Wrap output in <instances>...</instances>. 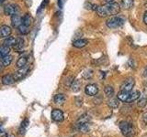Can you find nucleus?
Returning a JSON list of instances; mask_svg holds the SVG:
<instances>
[{"label":"nucleus","mask_w":147,"mask_h":137,"mask_svg":"<svg viewBox=\"0 0 147 137\" xmlns=\"http://www.w3.org/2000/svg\"><path fill=\"white\" fill-rule=\"evenodd\" d=\"M119 10H121L119 5L116 2H112V3H108V5H105V6L98 7L96 12L98 17H106L117 15L119 12Z\"/></svg>","instance_id":"nucleus-1"},{"label":"nucleus","mask_w":147,"mask_h":137,"mask_svg":"<svg viewBox=\"0 0 147 137\" xmlns=\"http://www.w3.org/2000/svg\"><path fill=\"white\" fill-rule=\"evenodd\" d=\"M119 127L121 129L122 134L125 137H132L134 135V128H133L131 123L124 121L119 122Z\"/></svg>","instance_id":"nucleus-2"},{"label":"nucleus","mask_w":147,"mask_h":137,"mask_svg":"<svg viewBox=\"0 0 147 137\" xmlns=\"http://www.w3.org/2000/svg\"><path fill=\"white\" fill-rule=\"evenodd\" d=\"M109 29H117L124 24V19L121 17H111L106 22Z\"/></svg>","instance_id":"nucleus-3"},{"label":"nucleus","mask_w":147,"mask_h":137,"mask_svg":"<svg viewBox=\"0 0 147 137\" xmlns=\"http://www.w3.org/2000/svg\"><path fill=\"white\" fill-rule=\"evenodd\" d=\"M135 85V80L132 79V78H128L127 80L123 81V83L121 86V91H127V92H130L132 90L133 87Z\"/></svg>","instance_id":"nucleus-4"},{"label":"nucleus","mask_w":147,"mask_h":137,"mask_svg":"<svg viewBox=\"0 0 147 137\" xmlns=\"http://www.w3.org/2000/svg\"><path fill=\"white\" fill-rule=\"evenodd\" d=\"M18 7L15 4H8L6 5L4 7V13L6 16H13L15 14H18Z\"/></svg>","instance_id":"nucleus-5"},{"label":"nucleus","mask_w":147,"mask_h":137,"mask_svg":"<svg viewBox=\"0 0 147 137\" xmlns=\"http://www.w3.org/2000/svg\"><path fill=\"white\" fill-rule=\"evenodd\" d=\"M30 70V68L29 67H24V68H20V70H17L15 73H14V79H15V80H22L23 78H24L27 74H28V72H29Z\"/></svg>","instance_id":"nucleus-6"},{"label":"nucleus","mask_w":147,"mask_h":137,"mask_svg":"<svg viewBox=\"0 0 147 137\" xmlns=\"http://www.w3.org/2000/svg\"><path fill=\"white\" fill-rule=\"evenodd\" d=\"M52 119L54 122H63V119H64L63 112L61 111V110H59V109L53 110V112H52Z\"/></svg>","instance_id":"nucleus-7"},{"label":"nucleus","mask_w":147,"mask_h":137,"mask_svg":"<svg viewBox=\"0 0 147 137\" xmlns=\"http://www.w3.org/2000/svg\"><path fill=\"white\" fill-rule=\"evenodd\" d=\"M85 91H86V93L87 95L95 96L98 92V85H96V84H88V85L86 86Z\"/></svg>","instance_id":"nucleus-8"},{"label":"nucleus","mask_w":147,"mask_h":137,"mask_svg":"<svg viewBox=\"0 0 147 137\" xmlns=\"http://www.w3.org/2000/svg\"><path fill=\"white\" fill-rule=\"evenodd\" d=\"M12 29L11 27L7 25H3L0 27V39H5L8 38L11 35Z\"/></svg>","instance_id":"nucleus-9"},{"label":"nucleus","mask_w":147,"mask_h":137,"mask_svg":"<svg viewBox=\"0 0 147 137\" xmlns=\"http://www.w3.org/2000/svg\"><path fill=\"white\" fill-rule=\"evenodd\" d=\"M24 46H25V41H24V39L22 38V37H20V38L17 39V42L14 46V49L18 53H21L23 52V49H24Z\"/></svg>","instance_id":"nucleus-10"},{"label":"nucleus","mask_w":147,"mask_h":137,"mask_svg":"<svg viewBox=\"0 0 147 137\" xmlns=\"http://www.w3.org/2000/svg\"><path fill=\"white\" fill-rule=\"evenodd\" d=\"M11 24L13 27H18L22 24V18L18 14H15L11 16Z\"/></svg>","instance_id":"nucleus-11"},{"label":"nucleus","mask_w":147,"mask_h":137,"mask_svg":"<svg viewBox=\"0 0 147 137\" xmlns=\"http://www.w3.org/2000/svg\"><path fill=\"white\" fill-rule=\"evenodd\" d=\"M88 44V40L85 39H76L73 42V46L76 48L78 49H81V48H84Z\"/></svg>","instance_id":"nucleus-12"},{"label":"nucleus","mask_w":147,"mask_h":137,"mask_svg":"<svg viewBox=\"0 0 147 137\" xmlns=\"http://www.w3.org/2000/svg\"><path fill=\"white\" fill-rule=\"evenodd\" d=\"M131 92V91H130ZM130 92H127V91H119L117 95V98L119 100H121L122 102H127L129 97H130Z\"/></svg>","instance_id":"nucleus-13"},{"label":"nucleus","mask_w":147,"mask_h":137,"mask_svg":"<svg viewBox=\"0 0 147 137\" xmlns=\"http://www.w3.org/2000/svg\"><path fill=\"white\" fill-rule=\"evenodd\" d=\"M14 81H15V79H14V77L10 74L5 75L2 77V83L4 85H10Z\"/></svg>","instance_id":"nucleus-14"},{"label":"nucleus","mask_w":147,"mask_h":137,"mask_svg":"<svg viewBox=\"0 0 147 137\" xmlns=\"http://www.w3.org/2000/svg\"><path fill=\"white\" fill-rule=\"evenodd\" d=\"M140 91L139 90H134V91H131L130 92V97H129V100H128V103H130V102H134V100H138L140 98Z\"/></svg>","instance_id":"nucleus-15"},{"label":"nucleus","mask_w":147,"mask_h":137,"mask_svg":"<svg viewBox=\"0 0 147 137\" xmlns=\"http://www.w3.org/2000/svg\"><path fill=\"white\" fill-rule=\"evenodd\" d=\"M17 42V39L13 38V37L9 36L8 38H6V39L4 40V46H7V47H14Z\"/></svg>","instance_id":"nucleus-16"},{"label":"nucleus","mask_w":147,"mask_h":137,"mask_svg":"<svg viewBox=\"0 0 147 137\" xmlns=\"http://www.w3.org/2000/svg\"><path fill=\"white\" fill-rule=\"evenodd\" d=\"M27 63H28V59L26 56H22L20 58H18V61H17V67L18 68H24L26 67L27 65Z\"/></svg>","instance_id":"nucleus-17"},{"label":"nucleus","mask_w":147,"mask_h":137,"mask_svg":"<svg viewBox=\"0 0 147 137\" xmlns=\"http://www.w3.org/2000/svg\"><path fill=\"white\" fill-rule=\"evenodd\" d=\"M54 102L57 103V104H63L64 102H65V96L62 93H59V94H56L54 96Z\"/></svg>","instance_id":"nucleus-18"},{"label":"nucleus","mask_w":147,"mask_h":137,"mask_svg":"<svg viewBox=\"0 0 147 137\" xmlns=\"http://www.w3.org/2000/svg\"><path fill=\"white\" fill-rule=\"evenodd\" d=\"M133 5H134V1L133 0H122L121 1V7L124 9H131Z\"/></svg>","instance_id":"nucleus-19"},{"label":"nucleus","mask_w":147,"mask_h":137,"mask_svg":"<svg viewBox=\"0 0 147 137\" xmlns=\"http://www.w3.org/2000/svg\"><path fill=\"white\" fill-rule=\"evenodd\" d=\"M9 52H10V48L9 47H7V46L0 47V59H3L5 56L9 55Z\"/></svg>","instance_id":"nucleus-20"},{"label":"nucleus","mask_w":147,"mask_h":137,"mask_svg":"<svg viewBox=\"0 0 147 137\" xmlns=\"http://www.w3.org/2000/svg\"><path fill=\"white\" fill-rule=\"evenodd\" d=\"M104 92H105V95L107 96V97L109 98H111L113 97V95H114V89H113V87L111 86H106L105 88H104Z\"/></svg>","instance_id":"nucleus-21"},{"label":"nucleus","mask_w":147,"mask_h":137,"mask_svg":"<svg viewBox=\"0 0 147 137\" xmlns=\"http://www.w3.org/2000/svg\"><path fill=\"white\" fill-rule=\"evenodd\" d=\"M108 105L109 108L111 109H116L119 107V100L118 99H114V98H110L108 100Z\"/></svg>","instance_id":"nucleus-22"},{"label":"nucleus","mask_w":147,"mask_h":137,"mask_svg":"<svg viewBox=\"0 0 147 137\" xmlns=\"http://www.w3.org/2000/svg\"><path fill=\"white\" fill-rule=\"evenodd\" d=\"M13 61V57L11 56V55H7V56H5L3 59H2V64L3 66L5 67H7L11 64Z\"/></svg>","instance_id":"nucleus-23"},{"label":"nucleus","mask_w":147,"mask_h":137,"mask_svg":"<svg viewBox=\"0 0 147 137\" xmlns=\"http://www.w3.org/2000/svg\"><path fill=\"white\" fill-rule=\"evenodd\" d=\"M80 88H81V82L78 80H74L72 85H71L72 90L75 91V92H77V91L80 90Z\"/></svg>","instance_id":"nucleus-24"},{"label":"nucleus","mask_w":147,"mask_h":137,"mask_svg":"<svg viewBox=\"0 0 147 137\" xmlns=\"http://www.w3.org/2000/svg\"><path fill=\"white\" fill-rule=\"evenodd\" d=\"M77 127H78V130L82 132H87L89 131V125L87 122L79 123V124H77Z\"/></svg>","instance_id":"nucleus-25"},{"label":"nucleus","mask_w":147,"mask_h":137,"mask_svg":"<svg viewBox=\"0 0 147 137\" xmlns=\"http://www.w3.org/2000/svg\"><path fill=\"white\" fill-rule=\"evenodd\" d=\"M30 24H31V17L29 14H26V15H24V17H22V25L30 27Z\"/></svg>","instance_id":"nucleus-26"},{"label":"nucleus","mask_w":147,"mask_h":137,"mask_svg":"<svg viewBox=\"0 0 147 137\" xmlns=\"http://www.w3.org/2000/svg\"><path fill=\"white\" fill-rule=\"evenodd\" d=\"M18 32H20V34H21V35H27L28 33H29V31H30L29 27L24 26L22 24L18 27Z\"/></svg>","instance_id":"nucleus-27"},{"label":"nucleus","mask_w":147,"mask_h":137,"mask_svg":"<svg viewBox=\"0 0 147 137\" xmlns=\"http://www.w3.org/2000/svg\"><path fill=\"white\" fill-rule=\"evenodd\" d=\"M147 104V98L146 97H142L139 100H138L137 105L139 108H144Z\"/></svg>","instance_id":"nucleus-28"},{"label":"nucleus","mask_w":147,"mask_h":137,"mask_svg":"<svg viewBox=\"0 0 147 137\" xmlns=\"http://www.w3.org/2000/svg\"><path fill=\"white\" fill-rule=\"evenodd\" d=\"M92 77H93V70H87L83 73V78L85 80H89Z\"/></svg>","instance_id":"nucleus-29"},{"label":"nucleus","mask_w":147,"mask_h":137,"mask_svg":"<svg viewBox=\"0 0 147 137\" xmlns=\"http://www.w3.org/2000/svg\"><path fill=\"white\" fill-rule=\"evenodd\" d=\"M28 123H29V121H28V120H25L21 123V126H20V132L21 134H23L25 132V130H26V128L28 126Z\"/></svg>","instance_id":"nucleus-30"},{"label":"nucleus","mask_w":147,"mask_h":137,"mask_svg":"<svg viewBox=\"0 0 147 137\" xmlns=\"http://www.w3.org/2000/svg\"><path fill=\"white\" fill-rule=\"evenodd\" d=\"M85 7L86 9H90V10H96V8H98V6H96V5H93L90 3H86Z\"/></svg>","instance_id":"nucleus-31"},{"label":"nucleus","mask_w":147,"mask_h":137,"mask_svg":"<svg viewBox=\"0 0 147 137\" xmlns=\"http://www.w3.org/2000/svg\"><path fill=\"white\" fill-rule=\"evenodd\" d=\"M73 80H74V78H73V77H69V78H67V79H66V81H65V85L71 87V85H72V83H73V81H74Z\"/></svg>","instance_id":"nucleus-32"},{"label":"nucleus","mask_w":147,"mask_h":137,"mask_svg":"<svg viewBox=\"0 0 147 137\" xmlns=\"http://www.w3.org/2000/svg\"><path fill=\"white\" fill-rule=\"evenodd\" d=\"M76 102L77 104V106H81L82 103H83V100L81 98H76Z\"/></svg>","instance_id":"nucleus-33"},{"label":"nucleus","mask_w":147,"mask_h":137,"mask_svg":"<svg viewBox=\"0 0 147 137\" xmlns=\"http://www.w3.org/2000/svg\"><path fill=\"white\" fill-rule=\"evenodd\" d=\"M144 23L145 25H147V11L144 13Z\"/></svg>","instance_id":"nucleus-34"},{"label":"nucleus","mask_w":147,"mask_h":137,"mask_svg":"<svg viewBox=\"0 0 147 137\" xmlns=\"http://www.w3.org/2000/svg\"><path fill=\"white\" fill-rule=\"evenodd\" d=\"M144 123L147 125V114H145V115L144 116Z\"/></svg>","instance_id":"nucleus-35"},{"label":"nucleus","mask_w":147,"mask_h":137,"mask_svg":"<svg viewBox=\"0 0 147 137\" xmlns=\"http://www.w3.org/2000/svg\"><path fill=\"white\" fill-rule=\"evenodd\" d=\"M105 1L107 2V3H112L114 0H105Z\"/></svg>","instance_id":"nucleus-36"},{"label":"nucleus","mask_w":147,"mask_h":137,"mask_svg":"<svg viewBox=\"0 0 147 137\" xmlns=\"http://www.w3.org/2000/svg\"><path fill=\"white\" fill-rule=\"evenodd\" d=\"M58 3H59V6H60V7H62V2H61V0H59Z\"/></svg>","instance_id":"nucleus-37"},{"label":"nucleus","mask_w":147,"mask_h":137,"mask_svg":"<svg viewBox=\"0 0 147 137\" xmlns=\"http://www.w3.org/2000/svg\"><path fill=\"white\" fill-rule=\"evenodd\" d=\"M2 137H8V135L5 134H3V136H2Z\"/></svg>","instance_id":"nucleus-38"},{"label":"nucleus","mask_w":147,"mask_h":137,"mask_svg":"<svg viewBox=\"0 0 147 137\" xmlns=\"http://www.w3.org/2000/svg\"><path fill=\"white\" fill-rule=\"evenodd\" d=\"M3 1H4V0H0V3H2Z\"/></svg>","instance_id":"nucleus-39"},{"label":"nucleus","mask_w":147,"mask_h":137,"mask_svg":"<svg viewBox=\"0 0 147 137\" xmlns=\"http://www.w3.org/2000/svg\"><path fill=\"white\" fill-rule=\"evenodd\" d=\"M146 74H147V68H146Z\"/></svg>","instance_id":"nucleus-40"}]
</instances>
